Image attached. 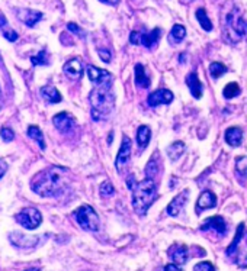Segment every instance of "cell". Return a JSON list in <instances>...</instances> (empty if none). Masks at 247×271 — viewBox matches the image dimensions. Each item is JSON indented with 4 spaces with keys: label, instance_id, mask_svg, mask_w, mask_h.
I'll return each instance as SVG.
<instances>
[{
    "label": "cell",
    "instance_id": "obj_18",
    "mask_svg": "<svg viewBox=\"0 0 247 271\" xmlns=\"http://www.w3.org/2000/svg\"><path fill=\"white\" fill-rule=\"evenodd\" d=\"M225 142L231 147H240L243 142V131L239 126H231L225 131Z\"/></svg>",
    "mask_w": 247,
    "mask_h": 271
},
{
    "label": "cell",
    "instance_id": "obj_44",
    "mask_svg": "<svg viewBox=\"0 0 247 271\" xmlns=\"http://www.w3.org/2000/svg\"><path fill=\"white\" fill-rule=\"evenodd\" d=\"M25 271H41V269H38V267H32V269H28V270Z\"/></svg>",
    "mask_w": 247,
    "mask_h": 271
},
{
    "label": "cell",
    "instance_id": "obj_15",
    "mask_svg": "<svg viewBox=\"0 0 247 271\" xmlns=\"http://www.w3.org/2000/svg\"><path fill=\"white\" fill-rule=\"evenodd\" d=\"M215 204H217V196L212 192L205 190L203 193H201V196L197 200V213H201L206 209L215 207Z\"/></svg>",
    "mask_w": 247,
    "mask_h": 271
},
{
    "label": "cell",
    "instance_id": "obj_25",
    "mask_svg": "<svg viewBox=\"0 0 247 271\" xmlns=\"http://www.w3.org/2000/svg\"><path fill=\"white\" fill-rule=\"evenodd\" d=\"M185 151H186L185 144H183L182 141H176V142H173V144L167 148V155H169V158L172 159V161H175V159H179L180 155L185 154Z\"/></svg>",
    "mask_w": 247,
    "mask_h": 271
},
{
    "label": "cell",
    "instance_id": "obj_12",
    "mask_svg": "<svg viewBox=\"0 0 247 271\" xmlns=\"http://www.w3.org/2000/svg\"><path fill=\"white\" fill-rule=\"evenodd\" d=\"M18 18L26 26L34 28L37 23L43 19V13L38 12V10H34V9H19L18 10Z\"/></svg>",
    "mask_w": 247,
    "mask_h": 271
},
{
    "label": "cell",
    "instance_id": "obj_24",
    "mask_svg": "<svg viewBox=\"0 0 247 271\" xmlns=\"http://www.w3.org/2000/svg\"><path fill=\"white\" fill-rule=\"evenodd\" d=\"M185 37H186V28L183 25H175L169 34V41H170V44L175 45V44L182 42L185 39Z\"/></svg>",
    "mask_w": 247,
    "mask_h": 271
},
{
    "label": "cell",
    "instance_id": "obj_39",
    "mask_svg": "<svg viewBox=\"0 0 247 271\" xmlns=\"http://www.w3.org/2000/svg\"><path fill=\"white\" fill-rule=\"evenodd\" d=\"M137 183H138V181L135 180V176L134 174H131V176L128 177V180H127V187L133 192V189L137 186Z\"/></svg>",
    "mask_w": 247,
    "mask_h": 271
},
{
    "label": "cell",
    "instance_id": "obj_19",
    "mask_svg": "<svg viewBox=\"0 0 247 271\" xmlns=\"http://www.w3.org/2000/svg\"><path fill=\"white\" fill-rule=\"evenodd\" d=\"M186 84L189 87V90L192 93V96L195 99H201L202 97V83L199 81L197 73H191L186 76Z\"/></svg>",
    "mask_w": 247,
    "mask_h": 271
},
{
    "label": "cell",
    "instance_id": "obj_16",
    "mask_svg": "<svg viewBox=\"0 0 247 271\" xmlns=\"http://www.w3.org/2000/svg\"><path fill=\"white\" fill-rule=\"evenodd\" d=\"M63 70H64L66 76H68L70 78L77 80L83 74V64L80 61V58H71V60H68L67 63L64 64Z\"/></svg>",
    "mask_w": 247,
    "mask_h": 271
},
{
    "label": "cell",
    "instance_id": "obj_4",
    "mask_svg": "<svg viewBox=\"0 0 247 271\" xmlns=\"http://www.w3.org/2000/svg\"><path fill=\"white\" fill-rule=\"evenodd\" d=\"M74 218L80 228L89 232H96L99 229V216L90 204H83L74 212Z\"/></svg>",
    "mask_w": 247,
    "mask_h": 271
},
{
    "label": "cell",
    "instance_id": "obj_14",
    "mask_svg": "<svg viewBox=\"0 0 247 271\" xmlns=\"http://www.w3.org/2000/svg\"><path fill=\"white\" fill-rule=\"evenodd\" d=\"M206 229H214L220 235H225V232H227V224H225L224 218H221V216L217 215V216H211V218L205 219V222L201 225V231H206Z\"/></svg>",
    "mask_w": 247,
    "mask_h": 271
},
{
    "label": "cell",
    "instance_id": "obj_40",
    "mask_svg": "<svg viewBox=\"0 0 247 271\" xmlns=\"http://www.w3.org/2000/svg\"><path fill=\"white\" fill-rule=\"evenodd\" d=\"M7 171V162L4 159L0 158V179L4 176V173Z\"/></svg>",
    "mask_w": 247,
    "mask_h": 271
},
{
    "label": "cell",
    "instance_id": "obj_37",
    "mask_svg": "<svg viewBox=\"0 0 247 271\" xmlns=\"http://www.w3.org/2000/svg\"><path fill=\"white\" fill-rule=\"evenodd\" d=\"M67 29L70 31V32H73V34H76V35L82 37V38L85 37V32H83V31H82V29H80V28H79V26H77L76 23H73V22L68 23Z\"/></svg>",
    "mask_w": 247,
    "mask_h": 271
},
{
    "label": "cell",
    "instance_id": "obj_34",
    "mask_svg": "<svg viewBox=\"0 0 247 271\" xmlns=\"http://www.w3.org/2000/svg\"><path fill=\"white\" fill-rule=\"evenodd\" d=\"M31 61L34 66H48V55L45 51H41L35 57H31Z\"/></svg>",
    "mask_w": 247,
    "mask_h": 271
},
{
    "label": "cell",
    "instance_id": "obj_21",
    "mask_svg": "<svg viewBox=\"0 0 247 271\" xmlns=\"http://www.w3.org/2000/svg\"><path fill=\"white\" fill-rule=\"evenodd\" d=\"M150 139H151V129L147 125L138 126V129H137V144H138L140 151H143V150L147 148Z\"/></svg>",
    "mask_w": 247,
    "mask_h": 271
},
{
    "label": "cell",
    "instance_id": "obj_45",
    "mask_svg": "<svg viewBox=\"0 0 247 271\" xmlns=\"http://www.w3.org/2000/svg\"><path fill=\"white\" fill-rule=\"evenodd\" d=\"M112 138H113V134H112V132H111V134H109V139H108V142H109V144L112 142Z\"/></svg>",
    "mask_w": 247,
    "mask_h": 271
},
{
    "label": "cell",
    "instance_id": "obj_17",
    "mask_svg": "<svg viewBox=\"0 0 247 271\" xmlns=\"http://www.w3.org/2000/svg\"><path fill=\"white\" fill-rule=\"evenodd\" d=\"M188 255H189V254H188V247H186V245L176 244V245H173L172 248L169 249V257H170V260H172L175 264H178V266L186 264Z\"/></svg>",
    "mask_w": 247,
    "mask_h": 271
},
{
    "label": "cell",
    "instance_id": "obj_8",
    "mask_svg": "<svg viewBox=\"0 0 247 271\" xmlns=\"http://www.w3.org/2000/svg\"><path fill=\"white\" fill-rule=\"evenodd\" d=\"M173 99H175V96L169 89H157V90L151 91L147 97L148 105L151 108H157L160 105H169L173 102Z\"/></svg>",
    "mask_w": 247,
    "mask_h": 271
},
{
    "label": "cell",
    "instance_id": "obj_30",
    "mask_svg": "<svg viewBox=\"0 0 247 271\" xmlns=\"http://www.w3.org/2000/svg\"><path fill=\"white\" fill-rule=\"evenodd\" d=\"M225 71H227V67H225L224 64H221V63H211L209 64V73H211V76L214 78L221 77Z\"/></svg>",
    "mask_w": 247,
    "mask_h": 271
},
{
    "label": "cell",
    "instance_id": "obj_43",
    "mask_svg": "<svg viewBox=\"0 0 247 271\" xmlns=\"http://www.w3.org/2000/svg\"><path fill=\"white\" fill-rule=\"evenodd\" d=\"M185 60H186V54H180V58H179V61L183 64L185 63Z\"/></svg>",
    "mask_w": 247,
    "mask_h": 271
},
{
    "label": "cell",
    "instance_id": "obj_7",
    "mask_svg": "<svg viewBox=\"0 0 247 271\" xmlns=\"http://www.w3.org/2000/svg\"><path fill=\"white\" fill-rule=\"evenodd\" d=\"M131 158V139L127 135L122 136V142H121V148L116 154L115 159V167L122 171V168L128 164V161Z\"/></svg>",
    "mask_w": 247,
    "mask_h": 271
},
{
    "label": "cell",
    "instance_id": "obj_10",
    "mask_svg": "<svg viewBox=\"0 0 247 271\" xmlns=\"http://www.w3.org/2000/svg\"><path fill=\"white\" fill-rule=\"evenodd\" d=\"M9 239H10V242H12L15 247L28 249L34 248V247L38 244L40 236H26V235H23V233H19V232H12V233L9 235Z\"/></svg>",
    "mask_w": 247,
    "mask_h": 271
},
{
    "label": "cell",
    "instance_id": "obj_3",
    "mask_svg": "<svg viewBox=\"0 0 247 271\" xmlns=\"http://www.w3.org/2000/svg\"><path fill=\"white\" fill-rule=\"evenodd\" d=\"M156 199H157V186L150 177L138 181L133 189V207L135 213L140 216H144L148 212L150 206Z\"/></svg>",
    "mask_w": 247,
    "mask_h": 271
},
{
    "label": "cell",
    "instance_id": "obj_22",
    "mask_svg": "<svg viewBox=\"0 0 247 271\" xmlns=\"http://www.w3.org/2000/svg\"><path fill=\"white\" fill-rule=\"evenodd\" d=\"M0 31H1L3 37H4L7 41H10V42H15V41L19 38L18 32H16V31H13V29L10 28V25H9L7 21L4 19V16H3V15H0Z\"/></svg>",
    "mask_w": 247,
    "mask_h": 271
},
{
    "label": "cell",
    "instance_id": "obj_27",
    "mask_svg": "<svg viewBox=\"0 0 247 271\" xmlns=\"http://www.w3.org/2000/svg\"><path fill=\"white\" fill-rule=\"evenodd\" d=\"M28 136L29 138H32V139H35L37 142H38V145H40V148L44 151L45 150V141H44V135H43V131L38 128V126H35V125H31V126H28Z\"/></svg>",
    "mask_w": 247,
    "mask_h": 271
},
{
    "label": "cell",
    "instance_id": "obj_38",
    "mask_svg": "<svg viewBox=\"0 0 247 271\" xmlns=\"http://www.w3.org/2000/svg\"><path fill=\"white\" fill-rule=\"evenodd\" d=\"M98 52H99V57L102 58V61H103V63H109V61H111V52H109L108 49H102V48H99V49H98Z\"/></svg>",
    "mask_w": 247,
    "mask_h": 271
},
{
    "label": "cell",
    "instance_id": "obj_41",
    "mask_svg": "<svg viewBox=\"0 0 247 271\" xmlns=\"http://www.w3.org/2000/svg\"><path fill=\"white\" fill-rule=\"evenodd\" d=\"M164 271H183V270L180 269L178 264H175V263H173V264H167V266L164 267Z\"/></svg>",
    "mask_w": 247,
    "mask_h": 271
},
{
    "label": "cell",
    "instance_id": "obj_29",
    "mask_svg": "<svg viewBox=\"0 0 247 271\" xmlns=\"http://www.w3.org/2000/svg\"><path fill=\"white\" fill-rule=\"evenodd\" d=\"M240 91H242L240 86L237 83H228L224 87V90H223V94H224L225 99H233V97L239 96Z\"/></svg>",
    "mask_w": 247,
    "mask_h": 271
},
{
    "label": "cell",
    "instance_id": "obj_6",
    "mask_svg": "<svg viewBox=\"0 0 247 271\" xmlns=\"http://www.w3.org/2000/svg\"><path fill=\"white\" fill-rule=\"evenodd\" d=\"M161 37V29L156 28L150 32H140V31H133L130 35V42L134 45H144L146 48H153L158 42Z\"/></svg>",
    "mask_w": 247,
    "mask_h": 271
},
{
    "label": "cell",
    "instance_id": "obj_20",
    "mask_svg": "<svg viewBox=\"0 0 247 271\" xmlns=\"http://www.w3.org/2000/svg\"><path fill=\"white\" fill-rule=\"evenodd\" d=\"M135 84L140 89H148L151 84V80L146 74V68L143 64H135Z\"/></svg>",
    "mask_w": 247,
    "mask_h": 271
},
{
    "label": "cell",
    "instance_id": "obj_33",
    "mask_svg": "<svg viewBox=\"0 0 247 271\" xmlns=\"http://www.w3.org/2000/svg\"><path fill=\"white\" fill-rule=\"evenodd\" d=\"M236 170L242 177H247V157H239L236 161Z\"/></svg>",
    "mask_w": 247,
    "mask_h": 271
},
{
    "label": "cell",
    "instance_id": "obj_1",
    "mask_svg": "<svg viewBox=\"0 0 247 271\" xmlns=\"http://www.w3.org/2000/svg\"><path fill=\"white\" fill-rule=\"evenodd\" d=\"M68 186V170L64 167H48L37 173L31 180V189L43 197L60 196Z\"/></svg>",
    "mask_w": 247,
    "mask_h": 271
},
{
    "label": "cell",
    "instance_id": "obj_9",
    "mask_svg": "<svg viewBox=\"0 0 247 271\" xmlns=\"http://www.w3.org/2000/svg\"><path fill=\"white\" fill-rule=\"evenodd\" d=\"M88 77L90 78L92 83L95 84H112V74L106 70L95 67V66H89L88 67Z\"/></svg>",
    "mask_w": 247,
    "mask_h": 271
},
{
    "label": "cell",
    "instance_id": "obj_13",
    "mask_svg": "<svg viewBox=\"0 0 247 271\" xmlns=\"http://www.w3.org/2000/svg\"><path fill=\"white\" fill-rule=\"evenodd\" d=\"M188 199H189V190H182L179 194L169 203L167 209H166L167 213L170 216H178L180 213V210L183 209V206L188 202Z\"/></svg>",
    "mask_w": 247,
    "mask_h": 271
},
{
    "label": "cell",
    "instance_id": "obj_11",
    "mask_svg": "<svg viewBox=\"0 0 247 271\" xmlns=\"http://www.w3.org/2000/svg\"><path fill=\"white\" fill-rule=\"evenodd\" d=\"M52 123L61 134H68L74 126V117L67 112H60L52 117Z\"/></svg>",
    "mask_w": 247,
    "mask_h": 271
},
{
    "label": "cell",
    "instance_id": "obj_32",
    "mask_svg": "<svg viewBox=\"0 0 247 271\" xmlns=\"http://www.w3.org/2000/svg\"><path fill=\"white\" fill-rule=\"evenodd\" d=\"M158 173V161L157 158H153L148 161V164H147V167H146V176L147 177H150V179H153L156 174Z\"/></svg>",
    "mask_w": 247,
    "mask_h": 271
},
{
    "label": "cell",
    "instance_id": "obj_42",
    "mask_svg": "<svg viewBox=\"0 0 247 271\" xmlns=\"http://www.w3.org/2000/svg\"><path fill=\"white\" fill-rule=\"evenodd\" d=\"M102 3H106V4H111V6H115V4H118V1L119 0H100Z\"/></svg>",
    "mask_w": 247,
    "mask_h": 271
},
{
    "label": "cell",
    "instance_id": "obj_26",
    "mask_svg": "<svg viewBox=\"0 0 247 271\" xmlns=\"http://www.w3.org/2000/svg\"><path fill=\"white\" fill-rule=\"evenodd\" d=\"M243 232H245V224H240L239 228H237V232H236V236L233 239V242L230 244V247L227 248V255L228 257H234L236 255V251H237V247L243 238Z\"/></svg>",
    "mask_w": 247,
    "mask_h": 271
},
{
    "label": "cell",
    "instance_id": "obj_23",
    "mask_svg": "<svg viewBox=\"0 0 247 271\" xmlns=\"http://www.w3.org/2000/svg\"><path fill=\"white\" fill-rule=\"evenodd\" d=\"M41 96L44 97L45 100L48 102V103H60L61 102V94H60V91L57 90L55 87H52V86H45L41 89Z\"/></svg>",
    "mask_w": 247,
    "mask_h": 271
},
{
    "label": "cell",
    "instance_id": "obj_5",
    "mask_svg": "<svg viewBox=\"0 0 247 271\" xmlns=\"http://www.w3.org/2000/svg\"><path fill=\"white\" fill-rule=\"evenodd\" d=\"M16 221L19 222V225L23 226L25 229H37L38 226L43 224V215L38 209L35 207H25L18 215H16Z\"/></svg>",
    "mask_w": 247,
    "mask_h": 271
},
{
    "label": "cell",
    "instance_id": "obj_35",
    "mask_svg": "<svg viewBox=\"0 0 247 271\" xmlns=\"http://www.w3.org/2000/svg\"><path fill=\"white\" fill-rule=\"evenodd\" d=\"M0 138L4 141V142H12L15 139V132L10 129V128H1L0 129Z\"/></svg>",
    "mask_w": 247,
    "mask_h": 271
},
{
    "label": "cell",
    "instance_id": "obj_2",
    "mask_svg": "<svg viewBox=\"0 0 247 271\" xmlns=\"http://www.w3.org/2000/svg\"><path fill=\"white\" fill-rule=\"evenodd\" d=\"M89 100L93 120L100 122L109 119L115 109V94L112 91V84H96V89L90 91Z\"/></svg>",
    "mask_w": 247,
    "mask_h": 271
},
{
    "label": "cell",
    "instance_id": "obj_28",
    "mask_svg": "<svg viewBox=\"0 0 247 271\" xmlns=\"http://www.w3.org/2000/svg\"><path fill=\"white\" fill-rule=\"evenodd\" d=\"M197 19H198L199 25L202 26L203 31H206V32L212 31V22H211V19L208 18V15H206V12H205L203 7L197 10Z\"/></svg>",
    "mask_w": 247,
    "mask_h": 271
},
{
    "label": "cell",
    "instance_id": "obj_31",
    "mask_svg": "<svg viewBox=\"0 0 247 271\" xmlns=\"http://www.w3.org/2000/svg\"><path fill=\"white\" fill-rule=\"evenodd\" d=\"M99 192H100L102 197H112L113 194H115V189H113L111 181H103L100 184V187H99Z\"/></svg>",
    "mask_w": 247,
    "mask_h": 271
},
{
    "label": "cell",
    "instance_id": "obj_36",
    "mask_svg": "<svg viewBox=\"0 0 247 271\" xmlns=\"http://www.w3.org/2000/svg\"><path fill=\"white\" fill-rule=\"evenodd\" d=\"M194 271H215V267L209 261H202L194 267Z\"/></svg>",
    "mask_w": 247,
    "mask_h": 271
}]
</instances>
